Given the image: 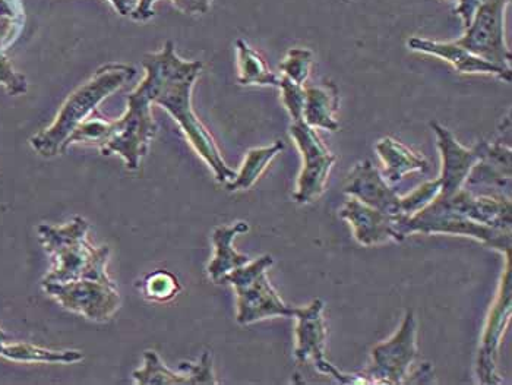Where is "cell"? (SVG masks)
I'll return each mask as SVG.
<instances>
[{
    "label": "cell",
    "instance_id": "6da1fadb",
    "mask_svg": "<svg viewBox=\"0 0 512 385\" xmlns=\"http://www.w3.org/2000/svg\"><path fill=\"white\" fill-rule=\"evenodd\" d=\"M142 65L147 72L144 80L150 87L153 103L160 104L175 118L218 182L233 181L235 170L224 162L213 135L192 109V88L201 72L202 62L183 61L176 53L175 44L167 41L161 52L145 56Z\"/></svg>",
    "mask_w": 512,
    "mask_h": 385
},
{
    "label": "cell",
    "instance_id": "7a4b0ae2",
    "mask_svg": "<svg viewBox=\"0 0 512 385\" xmlns=\"http://www.w3.org/2000/svg\"><path fill=\"white\" fill-rule=\"evenodd\" d=\"M90 224L82 217H74L63 226L41 224V244L55 260V268L44 277L43 283H66L75 280L112 282L107 274L109 246L96 248L88 241Z\"/></svg>",
    "mask_w": 512,
    "mask_h": 385
},
{
    "label": "cell",
    "instance_id": "3957f363",
    "mask_svg": "<svg viewBox=\"0 0 512 385\" xmlns=\"http://www.w3.org/2000/svg\"><path fill=\"white\" fill-rule=\"evenodd\" d=\"M135 74L137 72L132 66L120 63L104 65L94 72L90 81L82 84L66 99L52 125L31 138V147L43 157L65 153L66 141L78 125L90 118L106 97L115 93L125 82L131 81Z\"/></svg>",
    "mask_w": 512,
    "mask_h": 385
},
{
    "label": "cell",
    "instance_id": "277c9868",
    "mask_svg": "<svg viewBox=\"0 0 512 385\" xmlns=\"http://www.w3.org/2000/svg\"><path fill=\"white\" fill-rule=\"evenodd\" d=\"M150 87L147 81L128 97V110L116 121L104 118L101 128L100 150L104 156L119 154L129 170H137L142 157L147 156L150 142L156 137L157 123L151 112Z\"/></svg>",
    "mask_w": 512,
    "mask_h": 385
},
{
    "label": "cell",
    "instance_id": "5b68a950",
    "mask_svg": "<svg viewBox=\"0 0 512 385\" xmlns=\"http://www.w3.org/2000/svg\"><path fill=\"white\" fill-rule=\"evenodd\" d=\"M271 255L236 268L224 277L221 284H232L236 290L237 315L240 325L258 323L274 317H295L296 308L284 304L268 280L267 270L273 267Z\"/></svg>",
    "mask_w": 512,
    "mask_h": 385
},
{
    "label": "cell",
    "instance_id": "8992f818",
    "mask_svg": "<svg viewBox=\"0 0 512 385\" xmlns=\"http://www.w3.org/2000/svg\"><path fill=\"white\" fill-rule=\"evenodd\" d=\"M395 229L400 242L414 233L467 236L502 254H511V232L473 222L442 204L438 198L413 216H398Z\"/></svg>",
    "mask_w": 512,
    "mask_h": 385
},
{
    "label": "cell",
    "instance_id": "52a82bcc",
    "mask_svg": "<svg viewBox=\"0 0 512 385\" xmlns=\"http://www.w3.org/2000/svg\"><path fill=\"white\" fill-rule=\"evenodd\" d=\"M510 0H483L466 33L455 43L477 58L511 71V50L505 43V12Z\"/></svg>",
    "mask_w": 512,
    "mask_h": 385
},
{
    "label": "cell",
    "instance_id": "ba28073f",
    "mask_svg": "<svg viewBox=\"0 0 512 385\" xmlns=\"http://www.w3.org/2000/svg\"><path fill=\"white\" fill-rule=\"evenodd\" d=\"M417 356L416 317L412 309H409L397 333L372 350V364L366 377L371 384H404L409 378L410 365H413Z\"/></svg>",
    "mask_w": 512,
    "mask_h": 385
},
{
    "label": "cell",
    "instance_id": "9c48e42d",
    "mask_svg": "<svg viewBox=\"0 0 512 385\" xmlns=\"http://www.w3.org/2000/svg\"><path fill=\"white\" fill-rule=\"evenodd\" d=\"M44 290L63 308L77 312L96 323L109 321L120 306L116 284L97 280H75L66 283H43Z\"/></svg>",
    "mask_w": 512,
    "mask_h": 385
},
{
    "label": "cell",
    "instance_id": "30bf717a",
    "mask_svg": "<svg viewBox=\"0 0 512 385\" xmlns=\"http://www.w3.org/2000/svg\"><path fill=\"white\" fill-rule=\"evenodd\" d=\"M290 137L295 140L303 159V167L297 179L295 201L309 204L324 194L328 176L337 159L325 147L315 129L303 121L292 123Z\"/></svg>",
    "mask_w": 512,
    "mask_h": 385
},
{
    "label": "cell",
    "instance_id": "8fae6325",
    "mask_svg": "<svg viewBox=\"0 0 512 385\" xmlns=\"http://www.w3.org/2000/svg\"><path fill=\"white\" fill-rule=\"evenodd\" d=\"M507 257V267L502 274L501 284H499L498 295H496L495 304L489 312L486 320L485 330H483L482 345H480L479 355H477V377L482 384H502L504 381L496 374V361H498L499 347H501L502 337L505 334V328L510 323L511 305H512V280H511V254H505Z\"/></svg>",
    "mask_w": 512,
    "mask_h": 385
},
{
    "label": "cell",
    "instance_id": "7c38bea8",
    "mask_svg": "<svg viewBox=\"0 0 512 385\" xmlns=\"http://www.w3.org/2000/svg\"><path fill=\"white\" fill-rule=\"evenodd\" d=\"M431 126L434 129L442 159L441 176L438 178L441 182L439 197H451L464 188L474 164L485 156L489 142L480 141L476 147L469 150L455 140L454 135L438 122H432Z\"/></svg>",
    "mask_w": 512,
    "mask_h": 385
},
{
    "label": "cell",
    "instance_id": "4fadbf2b",
    "mask_svg": "<svg viewBox=\"0 0 512 385\" xmlns=\"http://www.w3.org/2000/svg\"><path fill=\"white\" fill-rule=\"evenodd\" d=\"M180 372L167 368L154 350L144 352V366L132 374L135 383L141 385H216L213 369V356L202 353L198 362H182Z\"/></svg>",
    "mask_w": 512,
    "mask_h": 385
},
{
    "label": "cell",
    "instance_id": "5bb4252c",
    "mask_svg": "<svg viewBox=\"0 0 512 385\" xmlns=\"http://www.w3.org/2000/svg\"><path fill=\"white\" fill-rule=\"evenodd\" d=\"M344 192L382 213L401 216V197L369 160L353 167L344 183Z\"/></svg>",
    "mask_w": 512,
    "mask_h": 385
},
{
    "label": "cell",
    "instance_id": "9a60e30c",
    "mask_svg": "<svg viewBox=\"0 0 512 385\" xmlns=\"http://www.w3.org/2000/svg\"><path fill=\"white\" fill-rule=\"evenodd\" d=\"M340 217L350 223L353 235L360 245L371 248L390 241L400 242L395 229L398 216L382 213L376 208L360 203L356 198L352 197L344 203Z\"/></svg>",
    "mask_w": 512,
    "mask_h": 385
},
{
    "label": "cell",
    "instance_id": "2e32d148",
    "mask_svg": "<svg viewBox=\"0 0 512 385\" xmlns=\"http://www.w3.org/2000/svg\"><path fill=\"white\" fill-rule=\"evenodd\" d=\"M438 200L451 210L469 217L473 222L511 232V201L504 195L502 197H479L467 189H460L451 197H439L438 195Z\"/></svg>",
    "mask_w": 512,
    "mask_h": 385
},
{
    "label": "cell",
    "instance_id": "e0dca14e",
    "mask_svg": "<svg viewBox=\"0 0 512 385\" xmlns=\"http://www.w3.org/2000/svg\"><path fill=\"white\" fill-rule=\"evenodd\" d=\"M325 305L321 299H314L305 308H296V359L302 364L314 361L316 369L327 362V324L324 320Z\"/></svg>",
    "mask_w": 512,
    "mask_h": 385
},
{
    "label": "cell",
    "instance_id": "ac0fdd59",
    "mask_svg": "<svg viewBox=\"0 0 512 385\" xmlns=\"http://www.w3.org/2000/svg\"><path fill=\"white\" fill-rule=\"evenodd\" d=\"M407 44L413 52L444 59V61L451 63L460 74H489L495 75L499 80L508 82V84L511 82V71H504V69L492 65V63L477 58L473 53L467 52L460 44L439 43V41L419 39V37H413Z\"/></svg>",
    "mask_w": 512,
    "mask_h": 385
},
{
    "label": "cell",
    "instance_id": "d6986e66",
    "mask_svg": "<svg viewBox=\"0 0 512 385\" xmlns=\"http://www.w3.org/2000/svg\"><path fill=\"white\" fill-rule=\"evenodd\" d=\"M305 91L303 122L314 129L337 132L340 129V123L335 119V113L340 107V91L337 85L327 81L322 85L305 88Z\"/></svg>",
    "mask_w": 512,
    "mask_h": 385
},
{
    "label": "cell",
    "instance_id": "ffe728a7",
    "mask_svg": "<svg viewBox=\"0 0 512 385\" xmlns=\"http://www.w3.org/2000/svg\"><path fill=\"white\" fill-rule=\"evenodd\" d=\"M248 230V223L245 222H239L233 226H220L214 230V257L208 265V274L214 283L221 284L227 274L249 263L248 255L240 254L233 248L236 236L246 233Z\"/></svg>",
    "mask_w": 512,
    "mask_h": 385
},
{
    "label": "cell",
    "instance_id": "44dd1931",
    "mask_svg": "<svg viewBox=\"0 0 512 385\" xmlns=\"http://www.w3.org/2000/svg\"><path fill=\"white\" fill-rule=\"evenodd\" d=\"M376 153L384 163L385 181L391 185L400 182L409 173H425L429 170V163L425 157L414 153L409 147L394 138H382L376 144Z\"/></svg>",
    "mask_w": 512,
    "mask_h": 385
},
{
    "label": "cell",
    "instance_id": "7402d4cb",
    "mask_svg": "<svg viewBox=\"0 0 512 385\" xmlns=\"http://www.w3.org/2000/svg\"><path fill=\"white\" fill-rule=\"evenodd\" d=\"M236 49L240 84L280 87V77L270 71L264 58L255 52L246 41L237 40Z\"/></svg>",
    "mask_w": 512,
    "mask_h": 385
},
{
    "label": "cell",
    "instance_id": "603a6c76",
    "mask_svg": "<svg viewBox=\"0 0 512 385\" xmlns=\"http://www.w3.org/2000/svg\"><path fill=\"white\" fill-rule=\"evenodd\" d=\"M283 150V142L277 141L270 147L254 148V150L249 151L246 154L245 162L242 164V169L239 173H236V178L226 183L227 189L229 191H243V189L254 186L259 176L267 169L268 164L273 162Z\"/></svg>",
    "mask_w": 512,
    "mask_h": 385
},
{
    "label": "cell",
    "instance_id": "cb8c5ba5",
    "mask_svg": "<svg viewBox=\"0 0 512 385\" xmlns=\"http://www.w3.org/2000/svg\"><path fill=\"white\" fill-rule=\"evenodd\" d=\"M5 358L30 364H75L84 359V353L79 350H50L30 343L9 342Z\"/></svg>",
    "mask_w": 512,
    "mask_h": 385
},
{
    "label": "cell",
    "instance_id": "d4e9b609",
    "mask_svg": "<svg viewBox=\"0 0 512 385\" xmlns=\"http://www.w3.org/2000/svg\"><path fill=\"white\" fill-rule=\"evenodd\" d=\"M180 286L178 277L167 270H156L148 274L142 282V292L148 301L169 302L179 295Z\"/></svg>",
    "mask_w": 512,
    "mask_h": 385
},
{
    "label": "cell",
    "instance_id": "484cf974",
    "mask_svg": "<svg viewBox=\"0 0 512 385\" xmlns=\"http://www.w3.org/2000/svg\"><path fill=\"white\" fill-rule=\"evenodd\" d=\"M312 63H314V53L309 49L296 47V49L289 50L286 58L281 62L280 69L283 72V77L303 85L311 74Z\"/></svg>",
    "mask_w": 512,
    "mask_h": 385
},
{
    "label": "cell",
    "instance_id": "4316f807",
    "mask_svg": "<svg viewBox=\"0 0 512 385\" xmlns=\"http://www.w3.org/2000/svg\"><path fill=\"white\" fill-rule=\"evenodd\" d=\"M439 194H441V182H439V179L423 183L422 186L414 189L412 194L401 198V216L409 217L419 213L420 210L434 203Z\"/></svg>",
    "mask_w": 512,
    "mask_h": 385
},
{
    "label": "cell",
    "instance_id": "83f0119b",
    "mask_svg": "<svg viewBox=\"0 0 512 385\" xmlns=\"http://www.w3.org/2000/svg\"><path fill=\"white\" fill-rule=\"evenodd\" d=\"M211 2L213 0H173L178 9L185 14H205L210 9ZM154 3L156 0H138V6L131 14L132 20L147 21L153 18Z\"/></svg>",
    "mask_w": 512,
    "mask_h": 385
},
{
    "label": "cell",
    "instance_id": "f1b7e54d",
    "mask_svg": "<svg viewBox=\"0 0 512 385\" xmlns=\"http://www.w3.org/2000/svg\"><path fill=\"white\" fill-rule=\"evenodd\" d=\"M281 99L293 122L303 121L306 91L303 85L296 84L289 78H280Z\"/></svg>",
    "mask_w": 512,
    "mask_h": 385
},
{
    "label": "cell",
    "instance_id": "f546056e",
    "mask_svg": "<svg viewBox=\"0 0 512 385\" xmlns=\"http://www.w3.org/2000/svg\"><path fill=\"white\" fill-rule=\"evenodd\" d=\"M0 84L5 85L11 96H18L27 91V80L24 75L18 74L12 68L11 62L6 56L0 55Z\"/></svg>",
    "mask_w": 512,
    "mask_h": 385
},
{
    "label": "cell",
    "instance_id": "4dcf8cb0",
    "mask_svg": "<svg viewBox=\"0 0 512 385\" xmlns=\"http://www.w3.org/2000/svg\"><path fill=\"white\" fill-rule=\"evenodd\" d=\"M483 0H458L457 12L460 15L461 21H463L464 28L469 27L472 22L474 14H476L479 6L482 5Z\"/></svg>",
    "mask_w": 512,
    "mask_h": 385
},
{
    "label": "cell",
    "instance_id": "1f68e13d",
    "mask_svg": "<svg viewBox=\"0 0 512 385\" xmlns=\"http://www.w3.org/2000/svg\"><path fill=\"white\" fill-rule=\"evenodd\" d=\"M110 2L116 6L119 14L125 17V15L132 14V11H134L135 2H137V0H110Z\"/></svg>",
    "mask_w": 512,
    "mask_h": 385
},
{
    "label": "cell",
    "instance_id": "d6a6232c",
    "mask_svg": "<svg viewBox=\"0 0 512 385\" xmlns=\"http://www.w3.org/2000/svg\"><path fill=\"white\" fill-rule=\"evenodd\" d=\"M9 342H11V339H9L8 334L0 328V356L2 358H5L6 347H8Z\"/></svg>",
    "mask_w": 512,
    "mask_h": 385
},
{
    "label": "cell",
    "instance_id": "836d02e7",
    "mask_svg": "<svg viewBox=\"0 0 512 385\" xmlns=\"http://www.w3.org/2000/svg\"><path fill=\"white\" fill-rule=\"evenodd\" d=\"M451 2H454V0H451Z\"/></svg>",
    "mask_w": 512,
    "mask_h": 385
}]
</instances>
